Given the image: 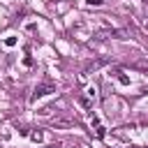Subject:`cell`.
<instances>
[{"mask_svg": "<svg viewBox=\"0 0 148 148\" xmlns=\"http://www.w3.org/2000/svg\"><path fill=\"white\" fill-rule=\"evenodd\" d=\"M56 88H53V83H42V86H37L35 88V92H32V99H39V97H44V95H49V92H53Z\"/></svg>", "mask_w": 148, "mask_h": 148, "instance_id": "6da1fadb", "label": "cell"}, {"mask_svg": "<svg viewBox=\"0 0 148 148\" xmlns=\"http://www.w3.org/2000/svg\"><path fill=\"white\" fill-rule=\"evenodd\" d=\"M90 123H92V127H95V136H97V139H104L106 130H104V125H99V118H97L95 113L90 116Z\"/></svg>", "mask_w": 148, "mask_h": 148, "instance_id": "7a4b0ae2", "label": "cell"}, {"mask_svg": "<svg viewBox=\"0 0 148 148\" xmlns=\"http://www.w3.org/2000/svg\"><path fill=\"white\" fill-rule=\"evenodd\" d=\"M86 95H88V99H92V102H95V99H97V88H95V86H90V88L86 90Z\"/></svg>", "mask_w": 148, "mask_h": 148, "instance_id": "3957f363", "label": "cell"}, {"mask_svg": "<svg viewBox=\"0 0 148 148\" xmlns=\"http://www.w3.org/2000/svg\"><path fill=\"white\" fill-rule=\"evenodd\" d=\"M30 139H32V141H35V143H39V141H42V139H44V134H42V132H39V130H35V132H30Z\"/></svg>", "mask_w": 148, "mask_h": 148, "instance_id": "277c9868", "label": "cell"}, {"mask_svg": "<svg viewBox=\"0 0 148 148\" xmlns=\"http://www.w3.org/2000/svg\"><path fill=\"white\" fill-rule=\"evenodd\" d=\"M116 76H118V81H120L123 86H130V79H127V76H123V72H120V69H116Z\"/></svg>", "mask_w": 148, "mask_h": 148, "instance_id": "5b68a950", "label": "cell"}, {"mask_svg": "<svg viewBox=\"0 0 148 148\" xmlns=\"http://www.w3.org/2000/svg\"><path fill=\"white\" fill-rule=\"evenodd\" d=\"M102 65H104V60H95V62H90V65H88V69H86V72H90V69H97V67H102Z\"/></svg>", "mask_w": 148, "mask_h": 148, "instance_id": "8992f818", "label": "cell"}, {"mask_svg": "<svg viewBox=\"0 0 148 148\" xmlns=\"http://www.w3.org/2000/svg\"><path fill=\"white\" fill-rule=\"evenodd\" d=\"M79 102H81L86 109H90V99H88V97H79Z\"/></svg>", "mask_w": 148, "mask_h": 148, "instance_id": "52a82bcc", "label": "cell"}, {"mask_svg": "<svg viewBox=\"0 0 148 148\" xmlns=\"http://www.w3.org/2000/svg\"><path fill=\"white\" fill-rule=\"evenodd\" d=\"M5 44H7V46H14V44H16V37H9V39H7Z\"/></svg>", "mask_w": 148, "mask_h": 148, "instance_id": "ba28073f", "label": "cell"}, {"mask_svg": "<svg viewBox=\"0 0 148 148\" xmlns=\"http://www.w3.org/2000/svg\"><path fill=\"white\" fill-rule=\"evenodd\" d=\"M88 5H102V0H88Z\"/></svg>", "mask_w": 148, "mask_h": 148, "instance_id": "9c48e42d", "label": "cell"}, {"mask_svg": "<svg viewBox=\"0 0 148 148\" xmlns=\"http://www.w3.org/2000/svg\"><path fill=\"white\" fill-rule=\"evenodd\" d=\"M51 148H60V146H51Z\"/></svg>", "mask_w": 148, "mask_h": 148, "instance_id": "30bf717a", "label": "cell"}]
</instances>
